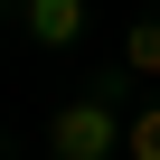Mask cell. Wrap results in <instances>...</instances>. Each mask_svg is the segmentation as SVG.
I'll list each match as a JSON object with an SVG mask.
<instances>
[{
	"label": "cell",
	"instance_id": "cell-1",
	"mask_svg": "<svg viewBox=\"0 0 160 160\" xmlns=\"http://www.w3.org/2000/svg\"><path fill=\"white\" fill-rule=\"evenodd\" d=\"M122 122H113V94H66L47 113V160H113Z\"/></svg>",
	"mask_w": 160,
	"mask_h": 160
},
{
	"label": "cell",
	"instance_id": "cell-2",
	"mask_svg": "<svg viewBox=\"0 0 160 160\" xmlns=\"http://www.w3.org/2000/svg\"><path fill=\"white\" fill-rule=\"evenodd\" d=\"M19 28L38 47H75L85 38V0H19Z\"/></svg>",
	"mask_w": 160,
	"mask_h": 160
},
{
	"label": "cell",
	"instance_id": "cell-3",
	"mask_svg": "<svg viewBox=\"0 0 160 160\" xmlns=\"http://www.w3.org/2000/svg\"><path fill=\"white\" fill-rule=\"evenodd\" d=\"M122 66H132V75H160V19H151V10L122 28Z\"/></svg>",
	"mask_w": 160,
	"mask_h": 160
},
{
	"label": "cell",
	"instance_id": "cell-4",
	"mask_svg": "<svg viewBox=\"0 0 160 160\" xmlns=\"http://www.w3.org/2000/svg\"><path fill=\"white\" fill-rule=\"evenodd\" d=\"M122 160H160V104H141L122 122Z\"/></svg>",
	"mask_w": 160,
	"mask_h": 160
}]
</instances>
